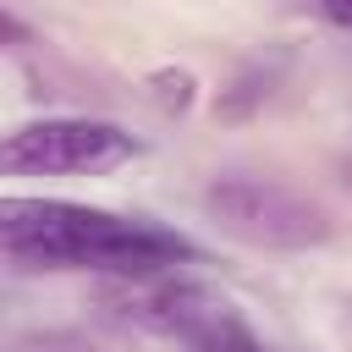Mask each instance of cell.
Instances as JSON below:
<instances>
[{
    "instance_id": "obj_2",
    "label": "cell",
    "mask_w": 352,
    "mask_h": 352,
    "mask_svg": "<svg viewBox=\"0 0 352 352\" xmlns=\"http://www.w3.org/2000/svg\"><path fill=\"white\" fill-rule=\"evenodd\" d=\"M204 209L214 214L220 231H231L248 248H275V253H302V248H324L336 236V220L324 204H314L308 192L270 182V176H214L204 187Z\"/></svg>"
},
{
    "instance_id": "obj_7",
    "label": "cell",
    "mask_w": 352,
    "mask_h": 352,
    "mask_svg": "<svg viewBox=\"0 0 352 352\" xmlns=\"http://www.w3.org/2000/svg\"><path fill=\"white\" fill-rule=\"evenodd\" d=\"M319 11H324L336 28H352V0H319Z\"/></svg>"
},
{
    "instance_id": "obj_1",
    "label": "cell",
    "mask_w": 352,
    "mask_h": 352,
    "mask_svg": "<svg viewBox=\"0 0 352 352\" xmlns=\"http://www.w3.org/2000/svg\"><path fill=\"white\" fill-rule=\"evenodd\" d=\"M0 253L16 270L143 275V270H176L182 258H192V242L165 226L88 209L72 198H6L0 204Z\"/></svg>"
},
{
    "instance_id": "obj_4",
    "label": "cell",
    "mask_w": 352,
    "mask_h": 352,
    "mask_svg": "<svg viewBox=\"0 0 352 352\" xmlns=\"http://www.w3.org/2000/svg\"><path fill=\"white\" fill-rule=\"evenodd\" d=\"M99 302L132 324V330H148V336H165V341H198L220 314H231L226 297H214L209 286L176 275V270H143V275H104L99 286Z\"/></svg>"
},
{
    "instance_id": "obj_6",
    "label": "cell",
    "mask_w": 352,
    "mask_h": 352,
    "mask_svg": "<svg viewBox=\"0 0 352 352\" xmlns=\"http://www.w3.org/2000/svg\"><path fill=\"white\" fill-rule=\"evenodd\" d=\"M154 88H160V104H165V110H187V104H192V77H187V72H160Z\"/></svg>"
},
{
    "instance_id": "obj_3",
    "label": "cell",
    "mask_w": 352,
    "mask_h": 352,
    "mask_svg": "<svg viewBox=\"0 0 352 352\" xmlns=\"http://www.w3.org/2000/svg\"><path fill=\"white\" fill-rule=\"evenodd\" d=\"M138 154V138L116 121L94 116H44L0 143V165L11 176H104Z\"/></svg>"
},
{
    "instance_id": "obj_5",
    "label": "cell",
    "mask_w": 352,
    "mask_h": 352,
    "mask_svg": "<svg viewBox=\"0 0 352 352\" xmlns=\"http://www.w3.org/2000/svg\"><path fill=\"white\" fill-rule=\"evenodd\" d=\"M187 352H264V346L253 341V330H248L236 314H220L198 341H187Z\"/></svg>"
}]
</instances>
